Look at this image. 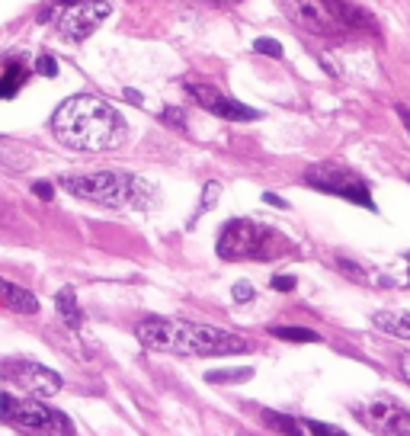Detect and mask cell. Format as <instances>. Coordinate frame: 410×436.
Masks as SVG:
<instances>
[{
    "label": "cell",
    "instance_id": "cell-19",
    "mask_svg": "<svg viewBox=\"0 0 410 436\" xmlns=\"http://www.w3.org/2000/svg\"><path fill=\"white\" fill-rule=\"evenodd\" d=\"M336 267H340V273H346V276H352V279H359V283H372V273L359 269V263L346 260V257H340V260H336Z\"/></svg>",
    "mask_w": 410,
    "mask_h": 436
},
{
    "label": "cell",
    "instance_id": "cell-27",
    "mask_svg": "<svg viewBox=\"0 0 410 436\" xmlns=\"http://www.w3.org/2000/svg\"><path fill=\"white\" fill-rule=\"evenodd\" d=\"M263 202H266V206H276V209H285V199H282V196H273V193H263Z\"/></svg>",
    "mask_w": 410,
    "mask_h": 436
},
{
    "label": "cell",
    "instance_id": "cell-30",
    "mask_svg": "<svg viewBox=\"0 0 410 436\" xmlns=\"http://www.w3.org/2000/svg\"><path fill=\"white\" fill-rule=\"evenodd\" d=\"M407 260H410V253H407Z\"/></svg>",
    "mask_w": 410,
    "mask_h": 436
},
{
    "label": "cell",
    "instance_id": "cell-20",
    "mask_svg": "<svg viewBox=\"0 0 410 436\" xmlns=\"http://www.w3.org/2000/svg\"><path fill=\"white\" fill-rule=\"evenodd\" d=\"M253 49H257L259 55H273V58H282V45H279L276 39H257V42H253Z\"/></svg>",
    "mask_w": 410,
    "mask_h": 436
},
{
    "label": "cell",
    "instance_id": "cell-8",
    "mask_svg": "<svg viewBox=\"0 0 410 436\" xmlns=\"http://www.w3.org/2000/svg\"><path fill=\"white\" fill-rule=\"evenodd\" d=\"M305 183L321 190V193H330V196H340V199H350L356 206H366V209L375 212V202H372V193H368V183L362 180L356 170L343 167V164H311L305 170Z\"/></svg>",
    "mask_w": 410,
    "mask_h": 436
},
{
    "label": "cell",
    "instance_id": "cell-28",
    "mask_svg": "<svg viewBox=\"0 0 410 436\" xmlns=\"http://www.w3.org/2000/svg\"><path fill=\"white\" fill-rule=\"evenodd\" d=\"M398 116H401L404 128H407V135H410V109L407 106H398Z\"/></svg>",
    "mask_w": 410,
    "mask_h": 436
},
{
    "label": "cell",
    "instance_id": "cell-13",
    "mask_svg": "<svg viewBox=\"0 0 410 436\" xmlns=\"http://www.w3.org/2000/svg\"><path fill=\"white\" fill-rule=\"evenodd\" d=\"M266 417V427L282 430V433H305V436H340L336 427H324V424H308V420L298 417H282V414H263Z\"/></svg>",
    "mask_w": 410,
    "mask_h": 436
},
{
    "label": "cell",
    "instance_id": "cell-26",
    "mask_svg": "<svg viewBox=\"0 0 410 436\" xmlns=\"http://www.w3.org/2000/svg\"><path fill=\"white\" fill-rule=\"evenodd\" d=\"M33 193L39 196V199L49 202L51 196H55V190H51V183H45V180H39V183H33Z\"/></svg>",
    "mask_w": 410,
    "mask_h": 436
},
{
    "label": "cell",
    "instance_id": "cell-12",
    "mask_svg": "<svg viewBox=\"0 0 410 436\" xmlns=\"http://www.w3.org/2000/svg\"><path fill=\"white\" fill-rule=\"evenodd\" d=\"M0 305L13 315H39V299L33 292H26L23 285H13L7 279H0Z\"/></svg>",
    "mask_w": 410,
    "mask_h": 436
},
{
    "label": "cell",
    "instance_id": "cell-22",
    "mask_svg": "<svg viewBox=\"0 0 410 436\" xmlns=\"http://www.w3.org/2000/svg\"><path fill=\"white\" fill-rule=\"evenodd\" d=\"M234 302H253V285L247 279L234 283Z\"/></svg>",
    "mask_w": 410,
    "mask_h": 436
},
{
    "label": "cell",
    "instance_id": "cell-4",
    "mask_svg": "<svg viewBox=\"0 0 410 436\" xmlns=\"http://www.w3.org/2000/svg\"><path fill=\"white\" fill-rule=\"evenodd\" d=\"M61 186L71 196H77V199H90V202H100V206H112V209L144 206V190H148L138 176L119 174V170L61 176Z\"/></svg>",
    "mask_w": 410,
    "mask_h": 436
},
{
    "label": "cell",
    "instance_id": "cell-25",
    "mask_svg": "<svg viewBox=\"0 0 410 436\" xmlns=\"http://www.w3.org/2000/svg\"><path fill=\"white\" fill-rule=\"evenodd\" d=\"M273 289H279V292H292L295 276H273Z\"/></svg>",
    "mask_w": 410,
    "mask_h": 436
},
{
    "label": "cell",
    "instance_id": "cell-3",
    "mask_svg": "<svg viewBox=\"0 0 410 436\" xmlns=\"http://www.w3.org/2000/svg\"><path fill=\"white\" fill-rule=\"evenodd\" d=\"M282 7L289 19L314 35H350L375 26V19L350 0H282Z\"/></svg>",
    "mask_w": 410,
    "mask_h": 436
},
{
    "label": "cell",
    "instance_id": "cell-9",
    "mask_svg": "<svg viewBox=\"0 0 410 436\" xmlns=\"http://www.w3.org/2000/svg\"><path fill=\"white\" fill-rule=\"evenodd\" d=\"M3 376L13 378V385L23 388L26 394H39V398H51L61 392V376L42 362L29 360H7L3 362Z\"/></svg>",
    "mask_w": 410,
    "mask_h": 436
},
{
    "label": "cell",
    "instance_id": "cell-1",
    "mask_svg": "<svg viewBox=\"0 0 410 436\" xmlns=\"http://www.w3.org/2000/svg\"><path fill=\"white\" fill-rule=\"evenodd\" d=\"M51 128L58 135V142L74 151H112L128 135L126 119L90 93L67 97L51 119Z\"/></svg>",
    "mask_w": 410,
    "mask_h": 436
},
{
    "label": "cell",
    "instance_id": "cell-15",
    "mask_svg": "<svg viewBox=\"0 0 410 436\" xmlns=\"http://www.w3.org/2000/svg\"><path fill=\"white\" fill-rule=\"evenodd\" d=\"M55 308H58V315L71 327H80V321H84V311H80V305H77V299H74V289H61V292L55 295Z\"/></svg>",
    "mask_w": 410,
    "mask_h": 436
},
{
    "label": "cell",
    "instance_id": "cell-6",
    "mask_svg": "<svg viewBox=\"0 0 410 436\" xmlns=\"http://www.w3.org/2000/svg\"><path fill=\"white\" fill-rule=\"evenodd\" d=\"M0 420L10 424V427L29 430V433H49V436L74 433V424L61 411L42 404L39 398H17L10 392L0 394Z\"/></svg>",
    "mask_w": 410,
    "mask_h": 436
},
{
    "label": "cell",
    "instance_id": "cell-16",
    "mask_svg": "<svg viewBox=\"0 0 410 436\" xmlns=\"http://www.w3.org/2000/svg\"><path fill=\"white\" fill-rule=\"evenodd\" d=\"M372 321H375V327L388 330V334L410 340V315H388V311H378Z\"/></svg>",
    "mask_w": 410,
    "mask_h": 436
},
{
    "label": "cell",
    "instance_id": "cell-10",
    "mask_svg": "<svg viewBox=\"0 0 410 436\" xmlns=\"http://www.w3.org/2000/svg\"><path fill=\"white\" fill-rule=\"evenodd\" d=\"M362 424L375 433H391V436H410V411L404 404H398L388 394H378L366 404V411L359 414Z\"/></svg>",
    "mask_w": 410,
    "mask_h": 436
},
{
    "label": "cell",
    "instance_id": "cell-7",
    "mask_svg": "<svg viewBox=\"0 0 410 436\" xmlns=\"http://www.w3.org/2000/svg\"><path fill=\"white\" fill-rule=\"evenodd\" d=\"M112 13V3L109 0H65L58 7H49L39 13V23H49L55 19V29H58L65 39L71 42H84L90 33H96L103 23Z\"/></svg>",
    "mask_w": 410,
    "mask_h": 436
},
{
    "label": "cell",
    "instance_id": "cell-24",
    "mask_svg": "<svg viewBox=\"0 0 410 436\" xmlns=\"http://www.w3.org/2000/svg\"><path fill=\"white\" fill-rule=\"evenodd\" d=\"M160 119H164V122H170V126H173V128H180V132H183V128H186V122H183V112H180V109H164V116H160Z\"/></svg>",
    "mask_w": 410,
    "mask_h": 436
},
{
    "label": "cell",
    "instance_id": "cell-18",
    "mask_svg": "<svg viewBox=\"0 0 410 436\" xmlns=\"http://www.w3.org/2000/svg\"><path fill=\"white\" fill-rule=\"evenodd\" d=\"M253 369H234V372H205V382H244L250 378Z\"/></svg>",
    "mask_w": 410,
    "mask_h": 436
},
{
    "label": "cell",
    "instance_id": "cell-23",
    "mask_svg": "<svg viewBox=\"0 0 410 436\" xmlns=\"http://www.w3.org/2000/svg\"><path fill=\"white\" fill-rule=\"evenodd\" d=\"M218 196H221V183H209V186H205V196H202V212L212 209Z\"/></svg>",
    "mask_w": 410,
    "mask_h": 436
},
{
    "label": "cell",
    "instance_id": "cell-5",
    "mask_svg": "<svg viewBox=\"0 0 410 436\" xmlns=\"http://www.w3.org/2000/svg\"><path fill=\"white\" fill-rule=\"evenodd\" d=\"M285 251L276 231L257 225V221H244L234 218L221 228L218 235V257L221 260H269Z\"/></svg>",
    "mask_w": 410,
    "mask_h": 436
},
{
    "label": "cell",
    "instance_id": "cell-2",
    "mask_svg": "<svg viewBox=\"0 0 410 436\" xmlns=\"http://www.w3.org/2000/svg\"><path fill=\"white\" fill-rule=\"evenodd\" d=\"M135 337L144 350L160 353H180V356H231V353H247L250 340L221 330L209 324H193V321H173V318H148L135 327Z\"/></svg>",
    "mask_w": 410,
    "mask_h": 436
},
{
    "label": "cell",
    "instance_id": "cell-21",
    "mask_svg": "<svg viewBox=\"0 0 410 436\" xmlns=\"http://www.w3.org/2000/svg\"><path fill=\"white\" fill-rule=\"evenodd\" d=\"M35 71H39L42 77H55V74H58V65H55L51 55H42V58L35 61Z\"/></svg>",
    "mask_w": 410,
    "mask_h": 436
},
{
    "label": "cell",
    "instance_id": "cell-29",
    "mask_svg": "<svg viewBox=\"0 0 410 436\" xmlns=\"http://www.w3.org/2000/svg\"><path fill=\"white\" fill-rule=\"evenodd\" d=\"M404 376H407V382H410V353H404Z\"/></svg>",
    "mask_w": 410,
    "mask_h": 436
},
{
    "label": "cell",
    "instance_id": "cell-11",
    "mask_svg": "<svg viewBox=\"0 0 410 436\" xmlns=\"http://www.w3.org/2000/svg\"><path fill=\"white\" fill-rule=\"evenodd\" d=\"M186 93L193 97V103H199L205 112H212V116H218V119H231V122H253V119H259L257 109H250V106H244V103L231 100V97H225L218 87L189 84L186 87Z\"/></svg>",
    "mask_w": 410,
    "mask_h": 436
},
{
    "label": "cell",
    "instance_id": "cell-17",
    "mask_svg": "<svg viewBox=\"0 0 410 436\" xmlns=\"http://www.w3.org/2000/svg\"><path fill=\"white\" fill-rule=\"evenodd\" d=\"M273 337H279V340H295V344H318L321 340L308 327H273Z\"/></svg>",
    "mask_w": 410,
    "mask_h": 436
},
{
    "label": "cell",
    "instance_id": "cell-14",
    "mask_svg": "<svg viewBox=\"0 0 410 436\" xmlns=\"http://www.w3.org/2000/svg\"><path fill=\"white\" fill-rule=\"evenodd\" d=\"M29 81V67L19 65V61H10L3 77H0V100H10V97H17L23 90V84Z\"/></svg>",
    "mask_w": 410,
    "mask_h": 436
}]
</instances>
